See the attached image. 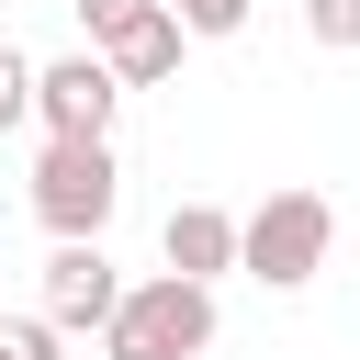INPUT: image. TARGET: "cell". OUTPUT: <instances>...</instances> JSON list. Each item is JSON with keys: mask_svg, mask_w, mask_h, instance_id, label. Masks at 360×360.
I'll list each match as a JSON object with an SVG mask.
<instances>
[{"mask_svg": "<svg viewBox=\"0 0 360 360\" xmlns=\"http://www.w3.org/2000/svg\"><path fill=\"white\" fill-rule=\"evenodd\" d=\"M101 349H112V360H202V349H214V281H180V270L135 281L124 315L101 326Z\"/></svg>", "mask_w": 360, "mask_h": 360, "instance_id": "obj_1", "label": "cell"}, {"mask_svg": "<svg viewBox=\"0 0 360 360\" xmlns=\"http://www.w3.org/2000/svg\"><path fill=\"white\" fill-rule=\"evenodd\" d=\"M326 248H338V202L326 191H270L259 214H248V281H270V292H304L315 270H326Z\"/></svg>", "mask_w": 360, "mask_h": 360, "instance_id": "obj_2", "label": "cell"}, {"mask_svg": "<svg viewBox=\"0 0 360 360\" xmlns=\"http://www.w3.org/2000/svg\"><path fill=\"white\" fill-rule=\"evenodd\" d=\"M112 202H124V169H112V146L45 135V158H34V214L56 225V248H68V236H101V225H112Z\"/></svg>", "mask_w": 360, "mask_h": 360, "instance_id": "obj_3", "label": "cell"}, {"mask_svg": "<svg viewBox=\"0 0 360 360\" xmlns=\"http://www.w3.org/2000/svg\"><path fill=\"white\" fill-rule=\"evenodd\" d=\"M112 101H124L112 56H56L45 90H34V124L45 135H79V146H112Z\"/></svg>", "mask_w": 360, "mask_h": 360, "instance_id": "obj_4", "label": "cell"}, {"mask_svg": "<svg viewBox=\"0 0 360 360\" xmlns=\"http://www.w3.org/2000/svg\"><path fill=\"white\" fill-rule=\"evenodd\" d=\"M124 292H135V281L101 259V236H68V248L45 259V304H34V315H56V326H112Z\"/></svg>", "mask_w": 360, "mask_h": 360, "instance_id": "obj_5", "label": "cell"}, {"mask_svg": "<svg viewBox=\"0 0 360 360\" xmlns=\"http://www.w3.org/2000/svg\"><path fill=\"white\" fill-rule=\"evenodd\" d=\"M158 259H169L180 281H214V270L248 259V214H225V202H180V214L158 225Z\"/></svg>", "mask_w": 360, "mask_h": 360, "instance_id": "obj_6", "label": "cell"}, {"mask_svg": "<svg viewBox=\"0 0 360 360\" xmlns=\"http://www.w3.org/2000/svg\"><path fill=\"white\" fill-rule=\"evenodd\" d=\"M180 45H191V22H180V11H146V22L112 45V79H124V90H158V79L180 68Z\"/></svg>", "mask_w": 360, "mask_h": 360, "instance_id": "obj_7", "label": "cell"}, {"mask_svg": "<svg viewBox=\"0 0 360 360\" xmlns=\"http://www.w3.org/2000/svg\"><path fill=\"white\" fill-rule=\"evenodd\" d=\"M68 11L90 22V56H112V45H124V34L146 22V11H169V0H68Z\"/></svg>", "mask_w": 360, "mask_h": 360, "instance_id": "obj_8", "label": "cell"}, {"mask_svg": "<svg viewBox=\"0 0 360 360\" xmlns=\"http://www.w3.org/2000/svg\"><path fill=\"white\" fill-rule=\"evenodd\" d=\"M34 90H45V68H34L22 45H0V135H11V124H34Z\"/></svg>", "mask_w": 360, "mask_h": 360, "instance_id": "obj_9", "label": "cell"}, {"mask_svg": "<svg viewBox=\"0 0 360 360\" xmlns=\"http://www.w3.org/2000/svg\"><path fill=\"white\" fill-rule=\"evenodd\" d=\"M56 315H0V360H56Z\"/></svg>", "mask_w": 360, "mask_h": 360, "instance_id": "obj_10", "label": "cell"}, {"mask_svg": "<svg viewBox=\"0 0 360 360\" xmlns=\"http://www.w3.org/2000/svg\"><path fill=\"white\" fill-rule=\"evenodd\" d=\"M304 34L315 45H360V0H304Z\"/></svg>", "mask_w": 360, "mask_h": 360, "instance_id": "obj_11", "label": "cell"}, {"mask_svg": "<svg viewBox=\"0 0 360 360\" xmlns=\"http://www.w3.org/2000/svg\"><path fill=\"white\" fill-rule=\"evenodd\" d=\"M169 11H180L191 34H236V22H248V0H169Z\"/></svg>", "mask_w": 360, "mask_h": 360, "instance_id": "obj_12", "label": "cell"}]
</instances>
